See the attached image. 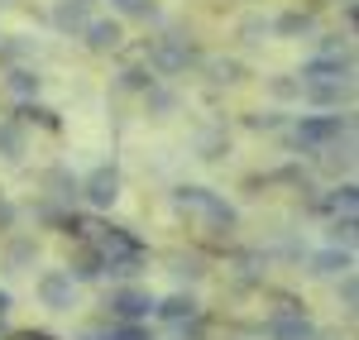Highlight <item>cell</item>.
<instances>
[{
	"instance_id": "1",
	"label": "cell",
	"mask_w": 359,
	"mask_h": 340,
	"mask_svg": "<svg viewBox=\"0 0 359 340\" xmlns=\"http://www.w3.org/2000/svg\"><path fill=\"white\" fill-rule=\"evenodd\" d=\"M340 135H350V115H302L297 125H292V144L302 149V154H321L331 140Z\"/></svg>"
},
{
	"instance_id": "2",
	"label": "cell",
	"mask_w": 359,
	"mask_h": 340,
	"mask_svg": "<svg viewBox=\"0 0 359 340\" xmlns=\"http://www.w3.org/2000/svg\"><path fill=\"white\" fill-rule=\"evenodd\" d=\"M34 292H39V302H43L48 312H72V307H77V278H72L67 268H48V273H39Z\"/></svg>"
},
{
	"instance_id": "3",
	"label": "cell",
	"mask_w": 359,
	"mask_h": 340,
	"mask_svg": "<svg viewBox=\"0 0 359 340\" xmlns=\"http://www.w3.org/2000/svg\"><path fill=\"white\" fill-rule=\"evenodd\" d=\"M187 62H192V43H187L182 34H163V39L154 43V53H149V67H154V72H163V77L187 72Z\"/></svg>"
},
{
	"instance_id": "4",
	"label": "cell",
	"mask_w": 359,
	"mask_h": 340,
	"mask_svg": "<svg viewBox=\"0 0 359 340\" xmlns=\"http://www.w3.org/2000/svg\"><path fill=\"white\" fill-rule=\"evenodd\" d=\"M77 197H86L91 206H115V197H120V168H115V163L91 168L82 177V187H77Z\"/></svg>"
},
{
	"instance_id": "5",
	"label": "cell",
	"mask_w": 359,
	"mask_h": 340,
	"mask_svg": "<svg viewBox=\"0 0 359 340\" xmlns=\"http://www.w3.org/2000/svg\"><path fill=\"white\" fill-rule=\"evenodd\" d=\"M154 302H158L154 292H144V287L125 283V287H115V292H111V302H106V307H111L115 321H144V316L154 312Z\"/></svg>"
},
{
	"instance_id": "6",
	"label": "cell",
	"mask_w": 359,
	"mask_h": 340,
	"mask_svg": "<svg viewBox=\"0 0 359 340\" xmlns=\"http://www.w3.org/2000/svg\"><path fill=\"white\" fill-rule=\"evenodd\" d=\"M350 57H326V53H316L311 62L302 67V77L297 82H350Z\"/></svg>"
},
{
	"instance_id": "7",
	"label": "cell",
	"mask_w": 359,
	"mask_h": 340,
	"mask_svg": "<svg viewBox=\"0 0 359 340\" xmlns=\"http://www.w3.org/2000/svg\"><path fill=\"white\" fill-rule=\"evenodd\" d=\"M350 268H355V254L340 250V245H326V250L311 254V273H316V278H345Z\"/></svg>"
},
{
	"instance_id": "8",
	"label": "cell",
	"mask_w": 359,
	"mask_h": 340,
	"mask_svg": "<svg viewBox=\"0 0 359 340\" xmlns=\"http://www.w3.org/2000/svg\"><path fill=\"white\" fill-rule=\"evenodd\" d=\"M196 216L206 221V230H211V235H230V230H235V221H240V216H235V206H230V201H221L216 192L201 201V211H196Z\"/></svg>"
},
{
	"instance_id": "9",
	"label": "cell",
	"mask_w": 359,
	"mask_h": 340,
	"mask_svg": "<svg viewBox=\"0 0 359 340\" xmlns=\"http://www.w3.org/2000/svg\"><path fill=\"white\" fill-rule=\"evenodd\" d=\"M269 340H316V326H311L302 312L273 316V321H269Z\"/></svg>"
},
{
	"instance_id": "10",
	"label": "cell",
	"mask_w": 359,
	"mask_h": 340,
	"mask_svg": "<svg viewBox=\"0 0 359 340\" xmlns=\"http://www.w3.org/2000/svg\"><path fill=\"white\" fill-rule=\"evenodd\" d=\"M82 34H86V48H96V53H111V48H120V39H125L115 20H86Z\"/></svg>"
},
{
	"instance_id": "11",
	"label": "cell",
	"mask_w": 359,
	"mask_h": 340,
	"mask_svg": "<svg viewBox=\"0 0 359 340\" xmlns=\"http://www.w3.org/2000/svg\"><path fill=\"white\" fill-rule=\"evenodd\" d=\"M350 96V82H302V101L311 106H321V111H331Z\"/></svg>"
},
{
	"instance_id": "12",
	"label": "cell",
	"mask_w": 359,
	"mask_h": 340,
	"mask_svg": "<svg viewBox=\"0 0 359 340\" xmlns=\"http://www.w3.org/2000/svg\"><path fill=\"white\" fill-rule=\"evenodd\" d=\"M77 283H91V278H106V254L96 250V245H86L82 254L72 259V268H67Z\"/></svg>"
},
{
	"instance_id": "13",
	"label": "cell",
	"mask_w": 359,
	"mask_h": 340,
	"mask_svg": "<svg viewBox=\"0 0 359 340\" xmlns=\"http://www.w3.org/2000/svg\"><path fill=\"white\" fill-rule=\"evenodd\" d=\"M311 29H316V15H311V10H287V15L273 20L278 39H302V34H311Z\"/></svg>"
},
{
	"instance_id": "14",
	"label": "cell",
	"mask_w": 359,
	"mask_h": 340,
	"mask_svg": "<svg viewBox=\"0 0 359 340\" xmlns=\"http://www.w3.org/2000/svg\"><path fill=\"white\" fill-rule=\"evenodd\" d=\"M154 312L163 316L168 326H177V321L196 316V297H192V292H172V297H163V302H154Z\"/></svg>"
},
{
	"instance_id": "15",
	"label": "cell",
	"mask_w": 359,
	"mask_h": 340,
	"mask_svg": "<svg viewBox=\"0 0 359 340\" xmlns=\"http://www.w3.org/2000/svg\"><path fill=\"white\" fill-rule=\"evenodd\" d=\"M196 154L211 158V163L225 158V154H230V135H225V125H206V130L196 135Z\"/></svg>"
},
{
	"instance_id": "16",
	"label": "cell",
	"mask_w": 359,
	"mask_h": 340,
	"mask_svg": "<svg viewBox=\"0 0 359 340\" xmlns=\"http://www.w3.org/2000/svg\"><path fill=\"white\" fill-rule=\"evenodd\" d=\"M86 10H91V0H62L53 10V25L62 29V34H77V29L86 25Z\"/></svg>"
},
{
	"instance_id": "17",
	"label": "cell",
	"mask_w": 359,
	"mask_h": 340,
	"mask_svg": "<svg viewBox=\"0 0 359 340\" xmlns=\"http://www.w3.org/2000/svg\"><path fill=\"white\" fill-rule=\"evenodd\" d=\"M0 158H10V163L25 158V130H20V120H5L0 125Z\"/></svg>"
},
{
	"instance_id": "18",
	"label": "cell",
	"mask_w": 359,
	"mask_h": 340,
	"mask_svg": "<svg viewBox=\"0 0 359 340\" xmlns=\"http://www.w3.org/2000/svg\"><path fill=\"white\" fill-rule=\"evenodd\" d=\"M206 77H211L216 86H235L240 77H245V67H240L235 57H211V62H206Z\"/></svg>"
},
{
	"instance_id": "19",
	"label": "cell",
	"mask_w": 359,
	"mask_h": 340,
	"mask_svg": "<svg viewBox=\"0 0 359 340\" xmlns=\"http://www.w3.org/2000/svg\"><path fill=\"white\" fill-rule=\"evenodd\" d=\"M316 211H331V216H350L355 211V182H340L326 201H316Z\"/></svg>"
},
{
	"instance_id": "20",
	"label": "cell",
	"mask_w": 359,
	"mask_h": 340,
	"mask_svg": "<svg viewBox=\"0 0 359 340\" xmlns=\"http://www.w3.org/2000/svg\"><path fill=\"white\" fill-rule=\"evenodd\" d=\"M5 86H10L20 101H29V96H39V72H34V67H10Z\"/></svg>"
},
{
	"instance_id": "21",
	"label": "cell",
	"mask_w": 359,
	"mask_h": 340,
	"mask_svg": "<svg viewBox=\"0 0 359 340\" xmlns=\"http://www.w3.org/2000/svg\"><path fill=\"white\" fill-rule=\"evenodd\" d=\"M235 268H240V278H245V283H259V278H264V268H269V254L249 250V254H240V264H235Z\"/></svg>"
},
{
	"instance_id": "22",
	"label": "cell",
	"mask_w": 359,
	"mask_h": 340,
	"mask_svg": "<svg viewBox=\"0 0 359 340\" xmlns=\"http://www.w3.org/2000/svg\"><path fill=\"white\" fill-rule=\"evenodd\" d=\"M34 259H39V240H15V245H10V268H20V273H25L29 264H34Z\"/></svg>"
},
{
	"instance_id": "23",
	"label": "cell",
	"mask_w": 359,
	"mask_h": 340,
	"mask_svg": "<svg viewBox=\"0 0 359 340\" xmlns=\"http://www.w3.org/2000/svg\"><path fill=\"white\" fill-rule=\"evenodd\" d=\"M355 211H350V216H335L331 221V245H340V250H350V245H355Z\"/></svg>"
},
{
	"instance_id": "24",
	"label": "cell",
	"mask_w": 359,
	"mask_h": 340,
	"mask_svg": "<svg viewBox=\"0 0 359 340\" xmlns=\"http://www.w3.org/2000/svg\"><path fill=\"white\" fill-rule=\"evenodd\" d=\"M106 336H111V340H154V331H149L144 321H115Z\"/></svg>"
},
{
	"instance_id": "25",
	"label": "cell",
	"mask_w": 359,
	"mask_h": 340,
	"mask_svg": "<svg viewBox=\"0 0 359 340\" xmlns=\"http://www.w3.org/2000/svg\"><path fill=\"white\" fill-rule=\"evenodd\" d=\"M120 86L125 91H149L154 86V67H125L120 72Z\"/></svg>"
},
{
	"instance_id": "26",
	"label": "cell",
	"mask_w": 359,
	"mask_h": 340,
	"mask_svg": "<svg viewBox=\"0 0 359 340\" xmlns=\"http://www.w3.org/2000/svg\"><path fill=\"white\" fill-rule=\"evenodd\" d=\"M211 197V192H206V187H196V182H187V187H177V192H172V201H177V206H182V211H201V201Z\"/></svg>"
},
{
	"instance_id": "27",
	"label": "cell",
	"mask_w": 359,
	"mask_h": 340,
	"mask_svg": "<svg viewBox=\"0 0 359 340\" xmlns=\"http://www.w3.org/2000/svg\"><path fill=\"white\" fill-rule=\"evenodd\" d=\"M111 10L130 20H154V0H111Z\"/></svg>"
},
{
	"instance_id": "28",
	"label": "cell",
	"mask_w": 359,
	"mask_h": 340,
	"mask_svg": "<svg viewBox=\"0 0 359 340\" xmlns=\"http://www.w3.org/2000/svg\"><path fill=\"white\" fill-rule=\"evenodd\" d=\"M48 187H53V197L72 201V197H77V187H82V182H77V177H72V172H67V168H57L53 177H48Z\"/></svg>"
},
{
	"instance_id": "29",
	"label": "cell",
	"mask_w": 359,
	"mask_h": 340,
	"mask_svg": "<svg viewBox=\"0 0 359 340\" xmlns=\"http://www.w3.org/2000/svg\"><path fill=\"white\" fill-rule=\"evenodd\" d=\"M269 91H273V101H302V82L297 77H273Z\"/></svg>"
},
{
	"instance_id": "30",
	"label": "cell",
	"mask_w": 359,
	"mask_h": 340,
	"mask_svg": "<svg viewBox=\"0 0 359 340\" xmlns=\"http://www.w3.org/2000/svg\"><path fill=\"white\" fill-rule=\"evenodd\" d=\"M287 120H283V111H259L249 115V130H264V135H273V130H283Z\"/></svg>"
},
{
	"instance_id": "31",
	"label": "cell",
	"mask_w": 359,
	"mask_h": 340,
	"mask_svg": "<svg viewBox=\"0 0 359 340\" xmlns=\"http://www.w3.org/2000/svg\"><path fill=\"white\" fill-rule=\"evenodd\" d=\"M177 340H206V321H201V312L187 316V321H177Z\"/></svg>"
},
{
	"instance_id": "32",
	"label": "cell",
	"mask_w": 359,
	"mask_h": 340,
	"mask_svg": "<svg viewBox=\"0 0 359 340\" xmlns=\"http://www.w3.org/2000/svg\"><path fill=\"white\" fill-rule=\"evenodd\" d=\"M172 273H177V278H201V259H187V254H177L172 259Z\"/></svg>"
},
{
	"instance_id": "33",
	"label": "cell",
	"mask_w": 359,
	"mask_h": 340,
	"mask_svg": "<svg viewBox=\"0 0 359 340\" xmlns=\"http://www.w3.org/2000/svg\"><path fill=\"white\" fill-rule=\"evenodd\" d=\"M20 120H29V125H34V120H39V125H43V130H53L57 120H53V111H43V106H34V101H29L25 111H20Z\"/></svg>"
},
{
	"instance_id": "34",
	"label": "cell",
	"mask_w": 359,
	"mask_h": 340,
	"mask_svg": "<svg viewBox=\"0 0 359 340\" xmlns=\"http://www.w3.org/2000/svg\"><path fill=\"white\" fill-rule=\"evenodd\" d=\"M144 101H149V111H172V91H158V86H149Z\"/></svg>"
},
{
	"instance_id": "35",
	"label": "cell",
	"mask_w": 359,
	"mask_h": 340,
	"mask_svg": "<svg viewBox=\"0 0 359 340\" xmlns=\"http://www.w3.org/2000/svg\"><path fill=\"white\" fill-rule=\"evenodd\" d=\"M340 302H345V312H355V302H359V287H355V273H345V278H340Z\"/></svg>"
},
{
	"instance_id": "36",
	"label": "cell",
	"mask_w": 359,
	"mask_h": 340,
	"mask_svg": "<svg viewBox=\"0 0 359 340\" xmlns=\"http://www.w3.org/2000/svg\"><path fill=\"white\" fill-rule=\"evenodd\" d=\"M269 29H273L269 20H259V15H254V20H245V39H249V43H259V34H269Z\"/></svg>"
},
{
	"instance_id": "37",
	"label": "cell",
	"mask_w": 359,
	"mask_h": 340,
	"mask_svg": "<svg viewBox=\"0 0 359 340\" xmlns=\"http://www.w3.org/2000/svg\"><path fill=\"white\" fill-rule=\"evenodd\" d=\"M10 312V292H5V287H0V316Z\"/></svg>"
},
{
	"instance_id": "38",
	"label": "cell",
	"mask_w": 359,
	"mask_h": 340,
	"mask_svg": "<svg viewBox=\"0 0 359 340\" xmlns=\"http://www.w3.org/2000/svg\"><path fill=\"white\" fill-rule=\"evenodd\" d=\"M0 5H10V0H0Z\"/></svg>"
}]
</instances>
